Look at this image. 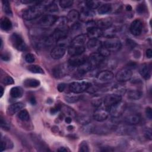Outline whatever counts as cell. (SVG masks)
Wrapping results in <instances>:
<instances>
[{
	"label": "cell",
	"mask_w": 152,
	"mask_h": 152,
	"mask_svg": "<svg viewBox=\"0 0 152 152\" xmlns=\"http://www.w3.org/2000/svg\"><path fill=\"white\" fill-rule=\"evenodd\" d=\"M2 46H3V42H2V39H1V46H0L1 49H2Z\"/></svg>",
	"instance_id": "03108f58"
},
{
	"label": "cell",
	"mask_w": 152,
	"mask_h": 152,
	"mask_svg": "<svg viewBox=\"0 0 152 152\" xmlns=\"http://www.w3.org/2000/svg\"><path fill=\"white\" fill-rule=\"evenodd\" d=\"M1 97H2L3 94H4V88L2 86H1Z\"/></svg>",
	"instance_id": "be15d7a7"
},
{
	"label": "cell",
	"mask_w": 152,
	"mask_h": 152,
	"mask_svg": "<svg viewBox=\"0 0 152 152\" xmlns=\"http://www.w3.org/2000/svg\"><path fill=\"white\" fill-rule=\"evenodd\" d=\"M73 128H74V126H72V125H69V126H68L67 127V129H68V130H69V131L72 130V129H73Z\"/></svg>",
	"instance_id": "e7e4bbea"
},
{
	"label": "cell",
	"mask_w": 152,
	"mask_h": 152,
	"mask_svg": "<svg viewBox=\"0 0 152 152\" xmlns=\"http://www.w3.org/2000/svg\"><path fill=\"white\" fill-rule=\"evenodd\" d=\"M23 84L26 87L35 88L40 86V82L39 80L35 78H27L24 81Z\"/></svg>",
	"instance_id": "4316f807"
},
{
	"label": "cell",
	"mask_w": 152,
	"mask_h": 152,
	"mask_svg": "<svg viewBox=\"0 0 152 152\" xmlns=\"http://www.w3.org/2000/svg\"><path fill=\"white\" fill-rule=\"evenodd\" d=\"M87 36L90 39H98L103 35V30L96 26H92L86 28Z\"/></svg>",
	"instance_id": "d6986e66"
},
{
	"label": "cell",
	"mask_w": 152,
	"mask_h": 152,
	"mask_svg": "<svg viewBox=\"0 0 152 152\" xmlns=\"http://www.w3.org/2000/svg\"><path fill=\"white\" fill-rule=\"evenodd\" d=\"M58 151H68V150L65 148V147H60L58 150Z\"/></svg>",
	"instance_id": "94428289"
},
{
	"label": "cell",
	"mask_w": 152,
	"mask_h": 152,
	"mask_svg": "<svg viewBox=\"0 0 152 152\" xmlns=\"http://www.w3.org/2000/svg\"><path fill=\"white\" fill-rule=\"evenodd\" d=\"M109 115L108 109L105 107H98L93 113V118L98 122H102L106 120Z\"/></svg>",
	"instance_id": "8fae6325"
},
{
	"label": "cell",
	"mask_w": 152,
	"mask_h": 152,
	"mask_svg": "<svg viewBox=\"0 0 152 152\" xmlns=\"http://www.w3.org/2000/svg\"><path fill=\"white\" fill-rule=\"evenodd\" d=\"M80 16V13L78 12V11L76 10H72L69 11L67 15V20L68 22H71V23H74L77 21V20L79 18Z\"/></svg>",
	"instance_id": "f1b7e54d"
},
{
	"label": "cell",
	"mask_w": 152,
	"mask_h": 152,
	"mask_svg": "<svg viewBox=\"0 0 152 152\" xmlns=\"http://www.w3.org/2000/svg\"><path fill=\"white\" fill-rule=\"evenodd\" d=\"M25 60L28 63H32L35 61V57L33 54L28 53L25 56Z\"/></svg>",
	"instance_id": "f6af8a7d"
},
{
	"label": "cell",
	"mask_w": 152,
	"mask_h": 152,
	"mask_svg": "<svg viewBox=\"0 0 152 152\" xmlns=\"http://www.w3.org/2000/svg\"><path fill=\"white\" fill-rule=\"evenodd\" d=\"M125 108H126L125 103L122 101H120L119 102L111 106L108 109V110H109V114H110V115L113 118H117L122 115Z\"/></svg>",
	"instance_id": "ba28073f"
},
{
	"label": "cell",
	"mask_w": 152,
	"mask_h": 152,
	"mask_svg": "<svg viewBox=\"0 0 152 152\" xmlns=\"http://www.w3.org/2000/svg\"><path fill=\"white\" fill-rule=\"evenodd\" d=\"M81 29V25L79 23H75L72 25L70 28V32L71 33H75L79 31Z\"/></svg>",
	"instance_id": "b9f144b4"
},
{
	"label": "cell",
	"mask_w": 152,
	"mask_h": 152,
	"mask_svg": "<svg viewBox=\"0 0 152 152\" xmlns=\"http://www.w3.org/2000/svg\"><path fill=\"white\" fill-rule=\"evenodd\" d=\"M132 76L131 69L128 68H124L120 69L116 74L115 78L119 82H126L129 80Z\"/></svg>",
	"instance_id": "30bf717a"
},
{
	"label": "cell",
	"mask_w": 152,
	"mask_h": 152,
	"mask_svg": "<svg viewBox=\"0 0 152 152\" xmlns=\"http://www.w3.org/2000/svg\"><path fill=\"white\" fill-rule=\"evenodd\" d=\"M85 50L84 46H72L69 45L68 49V52L71 56H77L83 54Z\"/></svg>",
	"instance_id": "44dd1931"
},
{
	"label": "cell",
	"mask_w": 152,
	"mask_h": 152,
	"mask_svg": "<svg viewBox=\"0 0 152 152\" xmlns=\"http://www.w3.org/2000/svg\"><path fill=\"white\" fill-rule=\"evenodd\" d=\"M46 11L50 12H56L58 11V7L54 2H52L51 4H50L49 6H48L46 7Z\"/></svg>",
	"instance_id": "ee69618b"
},
{
	"label": "cell",
	"mask_w": 152,
	"mask_h": 152,
	"mask_svg": "<svg viewBox=\"0 0 152 152\" xmlns=\"http://www.w3.org/2000/svg\"><path fill=\"white\" fill-rule=\"evenodd\" d=\"M105 57L99 52L91 53L88 58V62L91 66V70L95 69L99 66L104 61Z\"/></svg>",
	"instance_id": "8992f818"
},
{
	"label": "cell",
	"mask_w": 152,
	"mask_h": 152,
	"mask_svg": "<svg viewBox=\"0 0 152 152\" xmlns=\"http://www.w3.org/2000/svg\"><path fill=\"white\" fill-rule=\"evenodd\" d=\"M2 82L5 84V85H10V84H12L14 83V81L12 79V78L10 76H6L4 77L2 80Z\"/></svg>",
	"instance_id": "7bdbcfd3"
},
{
	"label": "cell",
	"mask_w": 152,
	"mask_h": 152,
	"mask_svg": "<svg viewBox=\"0 0 152 152\" xmlns=\"http://www.w3.org/2000/svg\"><path fill=\"white\" fill-rule=\"evenodd\" d=\"M86 6L90 10H93L98 8L100 6V2L98 1H87L86 2Z\"/></svg>",
	"instance_id": "f35d334b"
},
{
	"label": "cell",
	"mask_w": 152,
	"mask_h": 152,
	"mask_svg": "<svg viewBox=\"0 0 152 152\" xmlns=\"http://www.w3.org/2000/svg\"><path fill=\"white\" fill-rule=\"evenodd\" d=\"M66 52L65 46L58 45L53 48L50 52V56L53 59H59L62 58Z\"/></svg>",
	"instance_id": "5bb4252c"
},
{
	"label": "cell",
	"mask_w": 152,
	"mask_h": 152,
	"mask_svg": "<svg viewBox=\"0 0 152 152\" xmlns=\"http://www.w3.org/2000/svg\"><path fill=\"white\" fill-rule=\"evenodd\" d=\"M18 118L23 121H27L30 119V115L28 111L26 109L21 110L18 114Z\"/></svg>",
	"instance_id": "8d00e7d4"
},
{
	"label": "cell",
	"mask_w": 152,
	"mask_h": 152,
	"mask_svg": "<svg viewBox=\"0 0 152 152\" xmlns=\"http://www.w3.org/2000/svg\"><path fill=\"white\" fill-rule=\"evenodd\" d=\"M23 107H24L23 103L21 102L15 103L8 106L7 112L9 115H12L15 113L20 111L23 108Z\"/></svg>",
	"instance_id": "cb8c5ba5"
},
{
	"label": "cell",
	"mask_w": 152,
	"mask_h": 152,
	"mask_svg": "<svg viewBox=\"0 0 152 152\" xmlns=\"http://www.w3.org/2000/svg\"><path fill=\"white\" fill-rule=\"evenodd\" d=\"M126 9L127 11H131L132 10V7L130 5H128L126 7Z\"/></svg>",
	"instance_id": "6125c7cd"
},
{
	"label": "cell",
	"mask_w": 152,
	"mask_h": 152,
	"mask_svg": "<svg viewBox=\"0 0 152 152\" xmlns=\"http://www.w3.org/2000/svg\"><path fill=\"white\" fill-rule=\"evenodd\" d=\"M102 102V100L101 99L97 98V99H95L93 100L92 104H93V106H96V107H98L101 106Z\"/></svg>",
	"instance_id": "c3c4849f"
},
{
	"label": "cell",
	"mask_w": 152,
	"mask_h": 152,
	"mask_svg": "<svg viewBox=\"0 0 152 152\" xmlns=\"http://www.w3.org/2000/svg\"><path fill=\"white\" fill-rule=\"evenodd\" d=\"M145 114H146V116L148 119H151L152 118V110H151V108L150 107H147L145 109Z\"/></svg>",
	"instance_id": "f5cc1de1"
},
{
	"label": "cell",
	"mask_w": 152,
	"mask_h": 152,
	"mask_svg": "<svg viewBox=\"0 0 152 152\" xmlns=\"http://www.w3.org/2000/svg\"><path fill=\"white\" fill-rule=\"evenodd\" d=\"M103 46L110 52H117L121 48V42L119 38L112 37L107 38L103 43Z\"/></svg>",
	"instance_id": "3957f363"
},
{
	"label": "cell",
	"mask_w": 152,
	"mask_h": 152,
	"mask_svg": "<svg viewBox=\"0 0 152 152\" xmlns=\"http://www.w3.org/2000/svg\"><path fill=\"white\" fill-rule=\"evenodd\" d=\"M27 69L30 72H31L32 73H34V74H43L44 73L43 69L41 68V66H40L38 65H30L27 66Z\"/></svg>",
	"instance_id": "836d02e7"
},
{
	"label": "cell",
	"mask_w": 152,
	"mask_h": 152,
	"mask_svg": "<svg viewBox=\"0 0 152 152\" xmlns=\"http://www.w3.org/2000/svg\"><path fill=\"white\" fill-rule=\"evenodd\" d=\"M2 9L4 12L9 16H12V11L10 7V3L8 1H3L2 2Z\"/></svg>",
	"instance_id": "74e56055"
},
{
	"label": "cell",
	"mask_w": 152,
	"mask_h": 152,
	"mask_svg": "<svg viewBox=\"0 0 152 152\" xmlns=\"http://www.w3.org/2000/svg\"><path fill=\"white\" fill-rule=\"evenodd\" d=\"M125 122L129 125H136L141 121V118L138 114H131L126 116L124 119Z\"/></svg>",
	"instance_id": "d4e9b609"
},
{
	"label": "cell",
	"mask_w": 152,
	"mask_h": 152,
	"mask_svg": "<svg viewBox=\"0 0 152 152\" xmlns=\"http://www.w3.org/2000/svg\"><path fill=\"white\" fill-rule=\"evenodd\" d=\"M90 87V83L86 81H81L71 83L69 86V88L71 92L78 94L85 91Z\"/></svg>",
	"instance_id": "277c9868"
},
{
	"label": "cell",
	"mask_w": 152,
	"mask_h": 152,
	"mask_svg": "<svg viewBox=\"0 0 152 152\" xmlns=\"http://www.w3.org/2000/svg\"><path fill=\"white\" fill-rule=\"evenodd\" d=\"M61 109L64 114L68 115V116H71L72 117H75L76 116L75 111L71 108V107L66 105H61Z\"/></svg>",
	"instance_id": "d6a6232c"
},
{
	"label": "cell",
	"mask_w": 152,
	"mask_h": 152,
	"mask_svg": "<svg viewBox=\"0 0 152 152\" xmlns=\"http://www.w3.org/2000/svg\"><path fill=\"white\" fill-rule=\"evenodd\" d=\"M66 87V84L65 83H60L57 86V89L59 92H62Z\"/></svg>",
	"instance_id": "9f6ffc18"
},
{
	"label": "cell",
	"mask_w": 152,
	"mask_h": 152,
	"mask_svg": "<svg viewBox=\"0 0 152 152\" xmlns=\"http://www.w3.org/2000/svg\"><path fill=\"white\" fill-rule=\"evenodd\" d=\"M73 1L72 0H61L59 1V5L61 7L63 8H66L71 7L73 4Z\"/></svg>",
	"instance_id": "ab89813d"
},
{
	"label": "cell",
	"mask_w": 152,
	"mask_h": 152,
	"mask_svg": "<svg viewBox=\"0 0 152 152\" xmlns=\"http://www.w3.org/2000/svg\"><path fill=\"white\" fill-rule=\"evenodd\" d=\"M1 58L4 61H8L11 58V56H10V54L9 53L5 52H4V53H1Z\"/></svg>",
	"instance_id": "7dc6e473"
},
{
	"label": "cell",
	"mask_w": 152,
	"mask_h": 152,
	"mask_svg": "<svg viewBox=\"0 0 152 152\" xmlns=\"http://www.w3.org/2000/svg\"><path fill=\"white\" fill-rule=\"evenodd\" d=\"M94 15V12L89 8H84L82 9L81 12L80 13L79 18L84 22L87 23L93 21V18Z\"/></svg>",
	"instance_id": "ac0fdd59"
},
{
	"label": "cell",
	"mask_w": 152,
	"mask_h": 152,
	"mask_svg": "<svg viewBox=\"0 0 152 152\" xmlns=\"http://www.w3.org/2000/svg\"><path fill=\"white\" fill-rule=\"evenodd\" d=\"M144 135L145 137L149 140H151V130L149 128L145 129L144 132Z\"/></svg>",
	"instance_id": "11a10c76"
},
{
	"label": "cell",
	"mask_w": 152,
	"mask_h": 152,
	"mask_svg": "<svg viewBox=\"0 0 152 152\" xmlns=\"http://www.w3.org/2000/svg\"><path fill=\"white\" fill-rule=\"evenodd\" d=\"M78 121L80 123L85 125L90 122V119L87 116H83V117H80L78 118Z\"/></svg>",
	"instance_id": "681fc988"
},
{
	"label": "cell",
	"mask_w": 152,
	"mask_h": 152,
	"mask_svg": "<svg viewBox=\"0 0 152 152\" xmlns=\"http://www.w3.org/2000/svg\"><path fill=\"white\" fill-rule=\"evenodd\" d=\"M142 92L137 89L129 90L127 93V97L129 99L132 100H139L142 97Z\"/></svg>",
	"instance_id": "484cf974"
},
{
	"label": "cell",
	"mask_w": 152,
	"mask_h": 152,
	"mask_svg": "<svg viewBox=\"0 0 152 152\" xmlns=\"http://www.w3.org/2000/svg\"><path fill=\"white\" fill-rule=\"evenodd\" d=\"M112 91L115 94H116L118 95L121 96L124 94L126 92V88L124 86H121V85H118L116 84L112 88Z\"/></svg>",
	"instance_id": "d590c367"
},
{
	"label": "cell",
	"mask_w": 152,
	"mask_h": 152,
	"mask_svg": "<svg viewBox=\"0 0 152 152\" xmlns=\"http://www.w3.org/2000/svg\"><path fill=\"white\" fill-rule=\"evenodd\" d=\"M131 33L134 36H139L142 30V23L139 19L134 20L130 26L129 28Z\"/></svg>",
	"instance_id": "2e32d148"
},
{
	"label": "cell",
	"mask_w": 152,
	"mask_h": 152,
	"mask_svg": "<svg viewBox=\"0 0 152 152\" xmlns=\"http://www.w3.org/2000/svg\"><path fill=\"white\" fill-rule=\"evenodd\" d=\"M121 99L122 96L113 93L108 94L103 100L104 107H105L107 109H109L111 106L121 101Z\"/></svg>",
	"instance_id": "9c48e42d"
},
{
	"label": "cell",
	"mask_w": 152,
	"mask_h": 152,
	"mask_svg": "<svg viewBox=\"0 0 152 152\" xmlns=\"http://www.w3.org/2000/svg\"><path fill=\"white\" fill-rule=\"evenodd\" d=\"M70 67L68 63L58 65L52 69L53 75L56 78H62L68 73Z\"/></svg>",
	"instance_id": "52a82bcc"
},
{
	"label": "cell",
	"mask_w": 152,
	"mask_h": 152,
	"mask_svg": "<svg viewBox=\"0 0 152 152\" xmlns=\"http://www.w3.org/2000/svg\"><path fill=\"white\" fill-rule=\"evenodd\" d=\"M10 42L12 46L18 50L24 51L27 49L26 44L21 36L18 33H12L10 36Z\"/></svg>",
	"instance_id": "5b68a950"
},
{
	"label": "cell",
	"mask_w": 152,
	"mask_h": 152,
	"mask_svg": "<svg viewBox=\"0 0 152 152\" xmlns=\"http://www.w3.org/2000/svg\"><path fill=\"white\" fill-rule=\"evenodd\" d=\"M139 72L140 75L145 80L150 78L151 75V67L150 65L147 64H142L139 69Z\"/></svg>",
	"instance_id": "ffe728a7"
},
{
	"label": "cell",
	"mask_w": 152,
	"mask_h": 152,
	"mask_svg": "<svg viewBox=\"0 0 152 152\" xmlns=\"http://www.w3.org/2000/svg\"><path fill=\"white\" fill-rule=\"evenodd\" d=\"M116 132L119 135H132L136 132V129L131 125H124L116 128Z\"/></svg>",
	"instance_id": "9a60e30c"
},
{
	"label": "cell",
	"mask_w": 152,
	"mask_h": 152,
	"mask_svg": "<svg viewBox=\"0 0 152 152\" xmlns=\"http://www.w3.org/2000/svg\"><path fill=\"white\" fill-rule=\"evenodd\" d=\"M1 127L4 129H6V130H8L10 129V126L7 123V122L5 121H4L3 119L2 118H1Z\"/></svg>",
	"instance_id": "f907efd6"
},
{
	"label": "cell",
	"mask_w": 152,
	"mask_h": 152,
	"mask_svg": "<svg viewBox=\"0 0 152 152\" xmlns=\"http://www.w3.org/2000/svg\"><path fill=\"white\" fill-rule=\"evenodd\" d=\"M87 34H80L76 36L71 42L70 45L72 46H84L87 39Z\"/></svg>",
	"instance_id": "7402d4cb"
},
{
	"label": "cell",
	"mask_w": 152,
	"mask_h": 152,
	"mask_svg": "<svg viewBox=\"0 0 152 152\" xmlns=\"http://www.w3.org/2000/svg\"><path fill=\"white\" fill-rule=\"evenodd\" d=\"M80 99V96L77 95V93H68L65 95L64 99L65 100L69 103H74L77 102H78Z\"/></svg>",
	"instance_id": "f546056e"
},
{
	"label": "cell",
	"mask_w": 152,
	"mask_h": 152,
	"mask_svg": "<svg viewBox=\"0 0 152 152\" xmlns=\"http://www.w3.org/2000/svg\"><path fill=\"white\" fill-rule=\"evenodd\" d=\"M12 25L11 20L7 18L4 17L1 20V28L4 31H9L12 28Z\"/></svg>",
	"instance_id": "83f0119b"
},
{
	"label": "cell",
	"mask_w": 152,
	"mask_h": 152,
	"mask_svg": "<svg viewBox=\"0 0 152 152\" xmlns=\"http://www.w3.org/2000/svg\"><path fill=\"white\" fill-rule=\"evenodd\" d=\"M114 77L113 74L109 70H104L99 72L96 75V80L99 83H107Z\"/></svg>",
	"instance_id": "7c38bea8"
},
{
	"label": "cell",
	"mask_w": 152,
	"mask_h": 152,
	"mask_svg": "<svg viewBox=\"0 0 152 152\" xmlns=\"http://www.w3.org/2000/svg\"><path fill=\"white\" fill-rule=\"evenodd\" d=\"M71 121H72V119H71V117L68 116V117H66V118H65V122H66V123H67V124H70V123L71 122Z\"/></svg>",
	"instance_id": "91938a15"
},
{
	"label": "cell",
	"mask_w": 152,
	"mask_h": 152,
	"mask_svg": "<svg viewBox=\"0 0 152 152\" xmlns=\"http://www.w3.org/2000/svg\"><path fill=\"white\" fill-rule=\"evenodd\" d=\"M58 19V18L56 15L50 14L43 15L37 18L35 23L37 26L45 28L46 27H49L53 25Z\"/></svg>",
	"instance_id": "7a4b0ae2"
},
{
	"label": "cell",
	"mask_w": 152,
	"mask_h": 152,
	"mask_svg": "<svg viewBox=\"0 0 152 152\" xmlns=\"http://www.w3.org/2000/svg\"><path fill=\"white\" fill-rule=\"evenodd\" d=\"M79 151L81 152H87L89 151L88 145L86 141H83L79 145Z\"/></svg>",
	"instance_id": "60d3db41"
},
{
	"label": "cell",
	"mask_w": 152,
	"mask_h": 152,
	"mask_svg": "<svg viewBox=\"0 0 152 152\" xmlns=\"http://www.w3.org/2000/svg\"><path fill=\"white\" fill-rule=\"evenodd\" d=\"M9 141L7 140H2L1 141V151H3L4 150H5L6 149L7 147H8L9 145V143H8Z\"/></svg>",
	"instance_id": "816d5d0a"
},
{
	"label": "cell",
	"mask_w": 152,
	"mask_h": 152,
	"mask_svg": "<svg viewBox=\"0 0 152 152\" xmlns=\"http://www.w3.org/2000/svg\"><path fill=\"white\" fill-rule=\"evenodd\" d=\"M145 5L143 4H140L137 7V12L140 14H142L145 11Z\"/></svg>",
	"instance_id": "bcb514c9"
},
{
	"label": "cell",
	"mask_w": 152,
	"mask_h": 152,
	"mask_svg": "<svg viewBox=\"0 0 152 152\" xmlns=\"http://www.w3.org/2000/svg\"><path fill=\"white\" fill-rule=\"evenodd\" d=\"M145 55H146V56L147 58H151L152 57V50L151 49H148L147 50H146V52H145Z\"/></svg>",
	"instance_id": "680465c9"
},
{
	"label": "cell",
	"mask_w": 152,
	"mask_h": 152,
	"mask_svg": "<svg viewBox=\"0 0 152 152\" xmlns=\"http://www.w3.org/2000/svg\"><path fill=\"white\" fill-rule=\"evenodd\" d=\"M87 46L93 53L99 52L102 47V43L98 39H90L87 42Z\"/></svg>",
	"instance_id": "e0dca14e"
},
{
	"label": "cell",
	"mask_w": 152,
	"mask_h": 152,
	"mask_svg": "<svg viewBox=\"0 0 152 152\" xmlns=\"http://www.w3.org/2000/svg\"><path fill=\"white\" fill-rule=\"evenodd\" d=\"M112 24V20L110 18H105L99 20L96 22V26L102 29H107Z\"/></svg>",
	"instance_id": "603a6c76"
},
{
	"label": "cell",
	"mask_w": 152,
	"mask_h": 152,
	"mask_svg": "<svg viewBox=\"0 0 152 152\" xmlns=\"http://www.w3.org/2000/svg\"><path fill=\"white\" fill-rule=\"evenodd\" d=\"M77 71L80 74H84L86 72H87L88 71H91V66H90L88 61H87L84 64L79 66L78 67Z\"/></svg>",
	"instance_id": "1f68e13d"
},
{
	"label": "cell",
	"mask_w": 152,
	"mask_h": 152,
	"mask_svg": "<svg viewBox=\"0 0 152 152\" xmlns=\"http://www.w3.org/2000/svg\"><path fill=\"white\" fill-rule=\"evenodd\" d=\"M28 101L29 102L32 104V105H35L36 104V100L34 97V96L33 94H31V96H29L28 98Z\"/></svg>",
	"instance_id": "6f0895ef"
},
{
	"label": "cell",
	"mask_w": 152,
	"mask_h": 152,
	"mask_svg": "<svg viewBox=\"0 0 152 152\" xmlns=\"http://www.w3.org/2000/svg\"><path fill=\"white\" fill-rule=\"evenodd\" d=\"M46 10V7L42 4V1H39L37 4L25 10L23 14V17L28 21L37 19L42 16Z\"/></svg>",
	"instance_id": "6da1fadb"
},
{
	"label": "cell",
	"mask_w": 152,
	"mask_h": 152,
	"mask_svg": "<svg viewBox=\"0 0 152 152\" xmlns=\"http://www.w3.org/2000/svg\"><path fill=\"white\" fill-rule=\"evenodd\" d=\"M111 10L112 5L110 4H104L99 7L98 10V13L99 14H105L109 12Z\"/></svg>",
	"instance_id": "e575fe53"
},
{
	"label": "cell",
	"mask_w": 152,
	"mask_h": 152,
	"mask_svg": "<svg viewBox=\"0 0 152 152\" xmlns=\"http://www.w3.org/2000/svg\"><path fill=\"white\" fill-rule=\"evenodd\" d=\"M61 105H59V104L56 105L55 107L50 109V113H52L53 115L55 114L56 112H58L61 109Z\"/></svg>",
	"instance_id": "db71d44e"
},
{
	"label": "cell",
	"mask_w": 152,
	"mask_h": 152,
	"mask_svg": "<svg viewBox=\"0 0 152 152\" xmlns=\"http://www.w3.org/2000/svg\"><path fill=\"white\" fill-rule=\"evenodd\" d=\"M23 90L20 87H14L10 90V95L13 98H20L23 96Z\"/></svg>",
	"instance_id": "4dcf8cb0"
},
{
	"label": "cell",
	"mask_w": 152,
	"mask_h": 152,
	"mask_svg": "<svg viewBox=\"0 0 152 152\" xmlns=\"http://www.w3.org/2000/svg\"><path fill=\"white\" fill-rule=\"evenodd\" d=\"M88 59V58L83 54L71 56L68 61V64L71 67H78L84 64Z\"/></svg>",
	"instance_id": "4fadbf2b"
}]
</instances>
